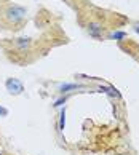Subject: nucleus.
I'll return each mask as SVG.
<instances>
[{
    "label": "nucleus",
    "instance_id": "f257e3e1",
    "mask_svg": "<svg viewBox=\"0 0 139 155\" xmlns=\"http://www.w3.org/2000/svg\"><path fill=\"white\" fill-rule=\"evenodd\" d=\"M26 15L27 11L24 7H21V5H10V7L5 10V19L11 24H19L26 19Z\"/></svg>",
    "mask_w": 139,
    "mask_h": 155
},
{
    "label": "nucleus",
    "instance_id": "f03ea898",
    "mask_svg": "<svg viewBox=\"0 0 139 155\" xmlns=\"http://www.w3.org/2000/svg\"><path fill=\"white\" fill-rule=\"evenodd\" d=\"M5 87H7V91L10 94H15V96H18L24 91V85H22V82L18 78H7Z\"/></svg>",
    "mask_w": 139,
    "mask_h": 155
},
{
    "label": "nucleus",
    "instance_id": "7ed1b4c3",
    "mask_svg": "<svg viewBox=\"0 0 139 155\" xmlns=\"http://www.w3.org/2000/svg\"><path fill=\"white\" fill-rule=\"evenodd\" d=\"M88 34H90V37L96 38V40H101L102 38V26L99 22H90L88 24Z\"/></svg>",
    "mask_w": 139,
    "mask_h": 155
},
{
    "label": "nucleus",
    "instance_id": "20e7f679",
    "mask_svg": "<svg viewBox=\"0 0 139 155\" xmlns=\"http://www.w3.org/2000/svg\"><path fill=\"white\" fill-rule=\"evenodd\" d=\"M83 88V85H78V83H62L58 87V91H59L61 94L64 93H69V91H74V90H80Z\"/></svg>",
    "mask_w": 139,
    "mask_h": 155
},
{
    "label": "nucleus",
    "instance_id": "39448f33",
    "mask_svg": "<svg viewBox=\"0 0 139 155\" xmlns=\"http://www.w3.org/2000/svg\"><path fill=\"white\" fill-rule=\"evenodd\" d=\"M31 43H32V40L29 37H21L15 42V47L19 48V50H27L29 47H31Z\"/></svg>",
    "mask_w": 139,
    "mask_h": 155
},
{
    "label": "nucleus",
    "instance_id": "423d86ee",
    "mask_svg": "<svg viewBox=\"0 0 139 155\" xmlns=\"http://www.w3.org/2000/svg\"><path fill=\"white\" fill-rule=\"evenodd\" d=\"M107 37L111 38V40H118V42H120V40H125V38H126V32H123V31H115V32H111Z\"/></svg>",
    "mask_w": 139,
    "mask_h": 155
},
{
    "label": "nucleus",
    "instance_id": "0eeeda50",
    "mask_svg": "<svg viewBox=\"0 0 139 155\" xmlns=\"http://www.w3.org/2000/svg\"><path fill=\"white\" fill-rule=\"evenodd\" d=\"M58 126H59V131L62 133V131H64V126H66V107L62 109L61 114H59V125Z\"/></svg>",
    "mask_w": 139,
    "mask_h": 155
},
{
    "label": "nucleus",
    "instance_id": "6e6552de",
    "mask_svg": "<svg viewBox=\"0 0 139 155\" xmlns=\"http://www.w3.org/2000/svg\"><path fill=\"white\" fill-rule=\"evenodd\" d=\"M66 102H67V96H64V97H61V99H58L56 102H55V107H61L62 104H66Z\"/></svg>",
    "mask_w": 139,
    "mask_h": 155
},
{
    "label": "nucleus",
    "instance_id": "1a4fd4ad",
    "mask_svg": "<svg viewBox=\"0 0 139 155\" xmlns=\"http://www.w3.org/2000/svg\"><path fill=\"white\" fill-rule=\"evenodd\" d=\"M7 115H8V110H7L5 107L0 106V117H7Z\"/></svg>",
    "mask_w": 139,
    "mask_h": 155
},
{
    "label": "nucleus",
    "instance_id": "9d476101",
    "mask_svg": "<svg viewBox=\"0 0 139 155\" xmlns=\"http://www.w3.org/2000/svg\"><path fill=\"white\" fill-rule=\"evenodd\" d=\"M133 29H134V32H137V34H139V21L133 24Z\"/></svg>",
    "mask_w": 139,
    "mask_h": 155
},
{
    "label": "nucleus",
    "instance_id": "9b49d317",
    "mask_svg": "<svg viewBox=\"0 0 139 155\" xmlns=\"http://www.w3.org/2000/svg\"><path fill=\"white\" fill-rule=\"evenodd\" d=\"M0 155H2V153H0Z\"/></svg>",
    "mask_w": 139,
    "mask_h": 155
}]
</instances>
